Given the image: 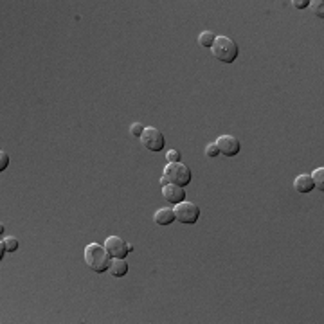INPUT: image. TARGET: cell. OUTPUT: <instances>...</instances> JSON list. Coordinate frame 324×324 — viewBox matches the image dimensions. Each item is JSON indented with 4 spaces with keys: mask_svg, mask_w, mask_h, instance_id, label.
<instances>
[{
    "mask_svg": "<svg viewBox=\"0 0 324 324\" xmlns=\"http://www.w3.org/2000/svg\"><path fill=\"white\" fill-rule=\"evenodd\" d=\"M104 249H106V252L110 254V258H121V259H125L130 252H134V245L126 243L125 240H123V238H119V236L106 238V242H104Z\"/></svg>",
    "mask_w": 324,
    "mask_h": 324,
    "instance_id": "cell-6",
    "label": "cell"
},
{
    "mask_svg": "<svg viewBox=\"0 0 324 324\" xmlns=\"http://www.w3.org/2000/svg\"><path fill=\"white\" fill-rule=\"evenodd\" d=\"M310 8L311 11H313V15L315 17H324V2H320V0H313V2H310Z\"/></svg>",
    "mask_w": 324,
    "mask_h": 324,
    "instance_id": "cell-15",
    "label": "cell"
},
{
    "mask_svg": "<svg viewBox=\"0 0 324 324\" xmlns=\"http://www.w3.org/2000/svg\"><path fill=\"white\" fill-rule=\"evenodd\" d=\"M110 254L99 243H90L85 247V263L95 274H104L110 267Z\"/></svg>",
    "mask_w": 324,
    "mask_h": 324,
    "instance_id": "cell-1",
    "label": "cell"
},
{
    "mask_svg": "<svg viewBox=\"0 0 324 324\" xmlns=\"http://www.w3.org/2000/svg\"><path fill=\"white\" fill-rule=\"evenodd\" d=\"M191 169L182 162H168L160 178V186L164 187L166 184H175V186L186 187L191 182Z\"/></svg>",
    "mask_w": 324,
    "mask_h": 324,
    "instance_id": "cell-2",
    "label": "cell"
},
{
    "mask_svg": "<svg viewBox=\"0 0 324 324\" xmlns=\"http://www.w3.org/2000/svg\"><path fill=\"white\" fill-rule=\"evenodd\" d=\"M153 222H155L157 225H169L175 222V211L169 207H162L159 209V211H155V214H153Z\"/></svg>",
    "mask_w": 324,
    "mask_h": 324,
    "instance_id": "cell-10",
    "label": "cell"
},
{
    "mask_svg": "<svg viewBox=\"0 0 324 324\" xmlns=\"http://www.w3.org/2000/svg\"><path fill=\"white\" fill-rule=\"evenodd\" d=\"M310 177H311V180H313V186H315L317 189L324 191V168H317Z\"/></svg>",
    "mask_w": 324,
    "mask_h": 324,
    "instance_id": "cell-13",
    "label": "cell"
},
{
    "mask_svg": "<svg viewBox=\"0 0 324 324\" xmlns=\"http://www.w3.org/2000/svg\"><path fill=\"white\" fill-rule=\"evenodd\" d=\"M108 272L114 277H125L128 274V263L121 258H112L110 267H108Z\"/></svg>",
    "mask_w": 324,
    "mask_h": 324,
    "instance_id": "cell-9",
    "label": "cell"
},
{
    "mask_svg": "<svg viewBox=\"0 0 324 324\" xmlns=\"http://www.w3.org/2000/svg\"><path fill=\"white\" fill-rule=\"evenodd\" d=\"M205 155H207L209 159H214V157L220 155V150H218L216 143H209L207 146H205Z\"/></svg>",
    "mask_w": 324,
    "mask_h": 324,
    "instance_id": "cell-16",
    "label": "cell"
},
{
    "mask_svg": "<svg viewBox=\"0 0 324 324\" xmlns=\"http://www.w3.org/2000/svg\"><path fill=\"white\" fill-rule=\"evenodd\" d=\"M313 180H311L310 175H297L294 180V189L297 193H310L313 189Z\"/></svg>",
    "mask_w": 324,
    "mask_h": 324,
    "instance_id": "cell-11",
    "label": "cell"
},
{
    "mask_svg": "<svg viewBox=\"0 0 324 324\" xmlns=\"http://www.w3.org/2000/svg\"><path fill=\"white\" fill-rule=\"evenodd\" d=\"M141 144H143V148H146L148 151H162L166 146L164 134H162L159 128L148 126V128H144L143 135H141Z\"/></svg>",
    "mask_w": 324,
    "mask_h": 324,
    "instance_id": "cell-5",
    "label": "cell"
},
{
    "mask_svg": "<svg viewBox=\"0 0 324 324\" xmlns=\"http://www.w3.org/2000/svg\"><path fill=\"white\" fill-rule=\"evenodd\" d=\"M143 132H144V126L141 125V123H134V125L130 126V134L134 135V137H139V139H141Z\"/></svg>",
    "mask_w": 324,
    "mask_h": 324,
    "instance_id": "cell-18",
    "label": "cell"
},
{
    "mask_svg": "<svg viewBox=\"0 0 324 324\" xmlns=\"http://www.w3.org/2000/svg\"><path fill=\"white\" fill-rule=\"evenodd\" d=\"M211 52L212 56L218 61H222V63H233L238 58L240 49H238V43L234 40L227 38V36H216L214 43H212L211 47Z\"/></svg>",
    "mask_w": 324,
    "mask_h": 324,
    "instance_id": "cell-3",
    "label": "cell"
},
{
    "mask_svg": "<svg viewBox=\"0 0 324 324\" xmlns=\"http://www.w3.org/2000/svg\"><path fill=\"white\" fill-rule=\"evenodd\" d=\"M292 6H294L295 9H306L308 6H310V2H308V0H294Z\"/></svg>",
    "mask_w": 324,
    "mask_h": 324,
    "instance_id": "cell-20",
    "label": "cell"
},
{
    "mask_svg": "<svg viewBox=\"0 0 324 324\" xmlns=\"http://www.w3.org/2000/svg\"><path fill=\"white\" fill-rule=\"evenodd\" d=\"M8 166H9V155L6 153L4 150H2V151H0V171H4Z\"/></svg>",
    "mask_w": 324,
    "mask_h": 324,
    "instance_id": "cell-19",
    "label": "cell"
},
{
    "mask_svg": "<svg viewBox=\"0 0 324 324\" xmlns=\"http://www.w3.org/2000/svg\"><path fill=\"white\" fill-rule=\"evenodd\" d=\"M162 194H164L166 202L173 203V205L184 202V198H186V191H184V187L175 186V184H166V186L162 187Z\"/></svg>",
    "mask_w": 324,
    "mask_h": 324,
    "instance_id": "cell-8",
    "label": "cell"
},
{
    "mask_svg": "<svg viewBox=\"0 0 324 324\" xmlns=\"http://www.w3.org/2000/svg\"><path fill=\"white\" fill-rule=\"evenodd\" d=\"M0 243L6 247V251H8V252H15L18 249V240H17V238H13V236H6Z\"/></svg>",
    "mask_w": 324,
    "mask_h": 324,
    "instance_id": "cell-14",
    "label": "cell"
},
{
    "mask_svg": "<svg viewBox=\"0 0 324 324\" xmlns=\"http://www.w3.org/2000/svg\"><path fill=\"white\" fill-rule=\"evenodd\" d=\"M175 220L180 222V224H186V225H193L198 222L200 218V209L196 203L193 202H180L175 205Z\"/></svg>",
    "mask_w": 324,
    "mask_h": 324,
    "instance_id": "cell-4",
    "label": "cell"
},
{
    "mask_svg": "<svg viewBox=\"0 0 324 324\" xmlns=\"http://www.w3.org/2000/svg\"><path fill=\"white\" fill-rule=\"evenodd\" d=\"M216 146H218L222 155L225 157H234L242 150V144H240V141L234 135H220L218 141H216Z\"/></svg>",
    "mask_w": 324,
    "mask_h": 324,
    "instance_id": "cell-7",
    "label": "cell"
},
{
    "mask_svg": "<svg viewBox=\"0 0 324 324\" xmlns=\"http://www.w3.org/2000/svg\"><path fill=\"white\" fill-rule=\"evenodd\" d=\"M180 159H182V155L178 150H169L168 153H166V160H168V162H180Z\"/></svg>",
    "mask_w": 324,
    "mask_h": 324,
    "instance_id": "cell-17",
    "label": "cell"
},
{
    "mask_svg": "<svg viewBox=\"0 0 324 324\" xmlns=\"http://www.w3.org/2000/svg\"><path fill=\"white\" fill-rule=\"evenodd\" d=\"M214 40H216L214 33H211V31H202V33H200V36H198V45H200V47L211 49L212 43H214Z\"/></svg>",
    "mask_w": 324,
    "mask_h": 324,
    "instance_id": "cell-12",
    "label": "cell"
}]
</instances>
